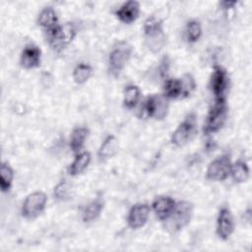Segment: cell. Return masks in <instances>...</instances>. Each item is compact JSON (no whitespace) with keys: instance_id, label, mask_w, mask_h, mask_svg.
Returning <instances> with one entry per match:
<instances>
[{"instance_id":"cell-1","label":"cell","mask_w":252,"mask_h":252,"mask_svg":"<svg viewBox=\"0 0 252 252\" xmlns=\"http://www.w3.org/2000/svg\"><path fill=\"white\" fill-rule=\"evenodd\" d=\"M194 206L188 201L176 202L172 213L162 222L164 229L171 233H177L185 228L191 221Z\"/></svg>"},{"instance_id":"cell-2","label":"cell","mask_w":252,"mask_h":252,"mask_svg":"<svg viewBox=\"0 0 252 252\" xmlns=\"http://www.w3.org/2000/svg\"><path fill=\"white\" fill-rule=\"evenodd\" d=\"M169 109V99L162 94H153L148 95L141 103L138 110L140 118H154L162 120L166 117Z\"/></svg>"},{"instance_id":"cell-3","label":"cell","mask_w":252,"mask_h":252,"mask_svg":"<svg viewBox=\"0 0 252 252\" xmlns=\"http://www.w3.org/2000/svg\"><path fill=\"white\" fill-rule=\"evenodd\" d=\"M77 29L73 22L57 25L45 31V38L54 51H61L67 47L76 37Z\"/></svg>"},{"instance_id":"cell-4","label":"cell","mask_w":252,"mask_h":252,"mask_svg":"<svg viewBox=\"0 0 252 252\" xmlns=\"http://www.w3.org/2000/svg\"><path fill=\"white\" fill-rule=\"evenodd\" d=\"M198 132L197 114L195 112L188 113L172 132L170 143L176 148H182L189 144Z\"/></svg>"},{"instance_id":"cell-5","label":"cell","mask_w":252,"mask_h":252,"mask_svg":"<svg viewBox=\"0 0 252 252\" xmlns=\"http://www.w3.org/2000/svg\"><path fill=\"white\" fill-rule=\"evenodd\" d=\"M132 54V47L126 41L116 43L110 50L107 58L109 74L117 78L120 76Z\"/></svg>"},{"instance_id":"cell-6","label":"cell","mask_w":252,"mask_h":252,"mask_svg":"<svg viewBox=\"0 0 252 252\" xmlns=\"http://www.w3.org/2000/svg\"><path fill=\"white\" fill-rule=\"evenodd\" d=\"M228 114L226 99L215 100L210 108L204 124V134L210 135L219 132L225 124Z\"/></svg>"},{"instance_id":"cell-7","label":"cell","mask_w":252,"mask_h":252,"mask_svg":"<svg viewBox=\"0 0 252 252\" xmlns=\"http://www.w3.org/2000/svg\"><path fill=\"white\" fill-rule=\"evenodd\" d=\"M47 196L42 191L30 193L24 200L21 207V215L24 219L32 220L38 218L45 210Z\"/></svg>"},{"instance_id":"cell-8","label":"cell","mask_w":252,"mask_h":252,"mask_svg":"<svg viewBox=\"0 0 252 252\" xmlns=\"http://www.w3.org/2000/svg\"><path fill=\"white\" fill-rule=\"evenodd\" d=\"M231 164L232 162L229 155L222 154L217 157L207 166L205 172L206 179L213 182L224 181L229 177Z\"/></svg>"},{"instance_id":"cell-9","label":"cell","mask_w":252,"mask_h":252,"mask_svg":"<svg viewBox=\"0 0 252 252\" xmlns=\"http://www.w3.org/2000/svg\"><path fill=\"white\" fill-rule=\"evenodd\" d=\"M228 86L229 76L227 71L220 65H215L209 81V88L215 100L225 99Z\"/></svg>"},{"instance_id":"cell-10","label":"cell","mask_w":252,"mask_h":252,"mask_svg":"<svg viewBox=\"0 0 252 252\" xmlns=\"http://www.w3.org/2000/svg\"><path fill=\"white\" fill-rule=\"evenodd\" d=\"M235 222L230 209L226 206H222L218 213L217 224H216V234L223 241L229 239V237L234 232Z\"/></svg>"},{"instance_id":"cell-11","label":"cell","mask_w":252,"mask_h":252,"mask_svg":"<svg viewBox=\"0 0 252 252\" xmlns=\"http://www.w3.org/2000/svg\"><path fill=\"white\" fill-rule=\"evenodd\" d=\"M151 208L147 203H137L133 205L127 215V225L131 229L143 227L149 220Z\"/></svg>"},{"instance_id":"cell-12","label":"cell","mask_w":252,"mask_h":252,"mask_svg":"<svg viewBox=\"0 0 252 252\" xmlns=\"http://www.w3.org/2000/svg\"><path fill=\"white\" fill-rule=\"evenodd\" d=\"M41 63V50L40 48L33 44H27L21 53L20 64L26 70H32L38 68Z\"/></svg>"},{"instance_id":"cell-13","label":"cell","mask_w":252,"mask_h":252,"mask_svg":"<svg viewBox=\"0 0 252 252\" xmlns=\"http://www.w3.org/2000/svg\"><path fill=\"white\" fill-rule=\"evenodd\" d=\"M104 200L101 196L90 201L81 208V220L84 223L95 221L101 215L104 208Z\"/></svg>"},{"instance_id":"cell-14","label":"cell","mask_w":252,"mask_h":252,"mask_svg":"<svg viewBox=\"0 0 252 252\" xmlns=\"http://www.w3.org/2000/svg\"><path fill=\"white\" fill-rule=\"evenodd\" d=\"M140 15V3L135 0L124 2L116 11L115 16L123 24L134 23Z\"/></svg>"},{"instance_id":"cell-15","label":"cell","mask_w":252,"mask_h":252,"mask_svg":"<svg viewBox=\"0 0 252 252\" xmlns=\"http://www.w3.org/2000/svg\"><path fill=\"white\" fill-rule=\"evenodd\" d=\"M175 205L176 201L170 196H158L153 201L152 210L156 217L160 221H163L172 213Z\"/></svg>"},{"instance_id":"cell-16","label":"cell","mask_w":252,"mask_h":252,"mask_svg":"<svg viewBox=\"0 0 252 252\" xmlns=\"http://www.w3.org/2000/svg\"><path fill=\"white\" fill-rule=\"evenodd\" d=\"M119 151V141L114 135H107L97 150V158L99 161L104 162L112 158Z\"/></svg>"},{"instance_id":"cell-17","label":"cell","mask_w":252,"mask_h":252,"mask_svg":"<svg viewBox=\"0 0 252 252\" xmlns=\"http://www.w3.org/2000/svg\"><path fill=\"white\" fill-rule=\"evenodd\" d=\"M89 133V129L84 126H78L72 130L69 139V147L74 155L82 152L85 142L88 139Z\"/></svg>"},{"instance_id":"cell-18","label":"cell","mask_w":252,"mask_h":252,"mask_svg":"<svg viewBox=\"0 0 252 252\" xmlns=\"http://www.w3.org/2000/svg\"><path fill=\"white\" fill-rule=\"evenodd\" d=\"M92 161V155L90 152L82 151L81 153L75 155V158L68 166V173L71 176H77L83 173L90 165Z\"/></svg>"},{"instance_id":"cell-19","label":"cell","mask_w":252,"mask_h":252,"mask_svg":"<svg viewBox=\"0 0 252 252\" xmlns=\"http://www.w3.org/2000/svg\"><path fill=\"white\" fill-rule=\"evenodd\" d=\"M234 183L241 184L246 182L250 176V169L247 162L243 159H238L231 164L230 174Z\"/></svg>"},{"instance_id":"cell-20","label":"cell","mask_w":252,"mask_h":252,"mask_svg":"<svg viewBox=\"0 0 252 252\" xmlns=\"http://www.w3.org/2000/svg\"><path fill=\"white\" fill-rule=\"evenodd\" d=\"M36 23L39 27L43 28L45 31L54 28L58 25V17L54 8L47 6L44 7L38 14Z\"/></svg>"},{"instance_id":"cell-21","label":"cell","mask_w":252,"mask_h":252,"mask_svg":"<svg viewBox=\"0 0 252 252\" xmlns=\"http://www.w3.org/2000/svg\"><path fill=\"white\" fill-rule=\"evenodd\" d=\"M162 94L168 99L182 98V85L179 78H167L163 81Z\"/></svg>"},{"instance_id":"cell-22","label":"cell","mask_w":252,"mask_h":252,"mask_svg":"<svg viewBox=\"0 0 252 252\" xmlns=\"http://www.w3.org/2000/svg\"><path fill=\"white\" fill-rule=\"evenodd\" d=\"M141 98V91L137 85L129 84L123 91V105L127 109L135 108Z\"/></svg>"},{"instance_id":"cell-23","label":"cell","mask_w":252,"mask_h":252,"mask_svg":"<svg viewBox=\"0 0 252 252\" xmlns=\"http://www.w3.org/2000/svg\"><path fill=\"white\" fill-rule=\"evenodd\" d=\"M15 173L11 165L3 161L0 166V188L3 193H8L13 185Z\"/></svg>"},{"instance_id":"cell-24","label":"cell","mask_w":252,"mask_h":252,"mask_svg":"<svg viewBox=\"0 0 252 252\" xmlns=\"http://www.w3.org/2000/svg\"><path fill=\"white\" fill-rule=\"evenodd\" d=\"M93 67L87 63H79L73 69L72 77L77 85H84L93 76Z\"/></svg>"},{"instance_id":"cell-25","label":"cell","mask_w":252,"mask_h":252,"mask_svg":"<svg viewBox=\"0 0 252 252\" xmlns=\"http://www.w3.org/2000/svg\"><path fill=\"white\" fill-rule=\"evenodd\" d=\"M185 38L189 43L197 42L202 36V25L198 20H190L185 26Z\"/></svg>"},{"instance_id":"cell-26","label":"cell","mask_w":252,"mask_h":252,"mask_svg":"<svg viewBox=\"0 0 252 252\" xmlns=\"http://www.w3.org/2000/svg\"><path fill=\"white\" fill-rule=\"evenodd\" d=\"M165 40H166V37H165L164 32H158L149 36H145V42L147 47L149 48V50H151L154 53H158L163 48L165 44Z\"/></svg>"},{"instance_id":"cell-27","label":"cell","mask_w":252,"mask_h":252,"mask_svg":"<svg viewBox=\"0 0 252 252\" xmlns=\"http://www.w3.org/2000/svg\"><path fill=\"white\" fill-rule=\"evenodd\" d=\"M143 31H144V36L164 31L162 20H160L156 16L148 17L144 22Z\"/></svg>"},{"instance_id":"cell-28","label":"cell","mask_w":252,"mask_h":252,"mask_svg":"<svg viewBox=\"0 0 252 252\" xmlns=\"http://www.w3.org/2000/svg\"><path fill=\"white\" fill-rule=\"evenodd\" d=\"M182 85V98H186L192 94V93L196 90L197 84L194 77L190 73L183 74L180 78Z\"/></svg>"},{"instance_id":"cell-29","label":"cell","mask_w":252,"mask_h":252,"mask_svg":"<svg viewBox=\"0 0 252 252\" xmlns=\"http://www.w3.org/2000/svg\"><path fill=\"white\" fill-rule=\"evenodd\" d=\"M70 193V186L68 184V182L64 181H60L53 189V196L54 199L58 200V201H64L68 198Z\"/></svg>"},{"instance_id":"cell-30","label":"cell","mask_w":252,"mask_h":252,"mask_svg":"<svg viewBox=\"0 0 252 252\" xmlns=\"http://www.w3.org/2000/svg\"><path fill=\"white\" fill-rule=\"evenodd\" d=\"M169 65H170V61H169L167 56H164L160 60V64L158 65V74H159L160 78L163 81L168 78L167 74H168V71H169Z\"/></svg>"},{"instance_id":"cell-31","label":"cell","mask_w":252,"mask_h":252,"mask_svg":"<svg viewBox=\"0 0 252 252\" xmlns=\"http://www.w3.org/2000/svg\"><path fill=\"white\" fill-rule=\"evenodd\" d=\"M219 4L222 10L228 11V10L232 9L234 7V5H236V2L235 1H221Z\"/></svg>"}]
</instances>
